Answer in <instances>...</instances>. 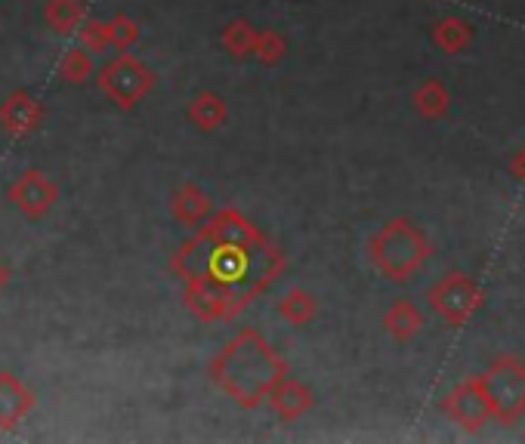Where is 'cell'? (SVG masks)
Returning a JSON list of instances; mask_svg holds the SVG:
<instances>
[{
  "instance_id": "obj_1",
  "label": "cell",
  "mask_w": 525,
  "mask_h": 444,
  "mask_svg": "<svg viewBox=\"0 0 525 444\" xmlns=\"http://www.w3.org/2000/svg\"><path fill=\"white\" fill-rule=\"evenodd\" d=\"M186 309L204 321H232L282 275L285 250L238 210L210 213L170 263Z\"/></svg>"
},
{
  "instance_id": "obj_2",
  "label": "cell",
  "mask_w": 525,
  "mask_h": 444,
  "mask_svg": "<svg viewBox=\"0 0 525 444\" xmlns=\"http://www.w3.org/2000/svg\"><path fill=\"white\" fill-rule=\"evenodd\" d=\"M207 377L238 407L254 411V407H260L269 398L278 380L288 377V364L263 340L257 327H241L214 355V361L207 367Z\"/></svg>"
},
{
  "instance_id": "obj_3",
  "label": "cell",
  "mask_w": 525,
  "mask_h": 444,
  "mask_svg": "<svg viewBox=\"0 0 525 444\" xmlns=\"http://www.w3.org/2000/svg\"><path fill=\"white\" fill-rule=\"evenodd\" d=\"M433 253L430 238L424 229L414 226L408 216H396L371 235L368 241V259L371 266L390 281H411Z\"/></svg>"
},
{
  "instance_id": "obj_4",
  "label": "cell",
  "mask_w": 525,
  "mask_h": 444,
  "mask_svg": "<svg viewBox=\"0 0 525 444\" xmlns=\"http://www.w3.org/2000/svg\"><path fill=\"white\" fill-rule=\"evenodd\" d=\"M492 414L498 423L510 426L525 414V364L516 355H498L482 374Z\"/></svg>"
},
{
  "instance_id": "obj_5",
  "label": "cell",
  "mask_w": 525,
  "mask_h": 444,
  "mask_svg": "<svg viewBox=\"0 0 525 444\" xmlns=\"http://www.w3.org/2000/svg\"><path fill=\"white\" fill-rule=\"evenodd\" d=\"M96 84L118 108H133L155 90V71L130 53H118L109 65H102Z\"/></svg>"
},
{
  "instance_id": "obj_6",
  "label": "cell",
  "mask_w": 525,
  "mask_h": 444,
  "mask_svg": "<svg viewBox=\"0 0 525 444\" xmlns=\"http://www.w3.org/2000/svg\"><path fill=\"white\" fill-rule=\"evenodd\" d=\"M427 306L448 327H464L482 309V287L470 275L448 272L427 290Z\"/></svg>"
},
{
  "instance_id": "obj_7",
  "label": "cell",
  "mask_w": 525,
  "mask_h": 444,
  "mask_svg": "<svg viewBox=\"0 0 525 444\" xmlns=\"http://www.w3.org/2000/svg\"><path fill=\"white\" fill-rule=\"evenodd\" d=\"M442 414H445L454 426H461L464 432H479L485 423H492V420H495V414H492V398H488V389H485L482 374L467 377L464 383L454 386V389L442 398Z\"/></svg>"
},
{
  "instance_id": "obj_8",
  "label": "cell",
  "mask_w": 525,
  "mask_h": 444,
  "mask_svg": "<svg viewBox=\"0 0 525 444\" xmlns=\"http://www.w3.org/2000/svg\"><path fill=\"white\" fill-rule=\"evenodd\" d=\"M7 201L25 216V219H44L56 201H59V185L44 170H22L7 189Z\"/></svg>"
},
{
  "instance_id": "obj_9",
  "label": "cell",
  "mask_w": 525,
  "mask_h": 444,
  "mask_svg": "<svg viewBox=\"0 0 525 444\" xmlns=\"http://www.w3.org/2000/svg\"><path fill=\"white\" fill-rule=\"evenodd\" d=\"M44 121V105L34 99L28 90H16L4 99L0 105V127L4 133H10L13 139H25L31 136L34 130L41 127Z\"/></svg>"
},
{
  "instance_id": "obj_10",
  "label": "cell",
  "mask_w": 525,
  "mask_h": 444,
  "mask_svg": "<svg viewBox=\"0 0 525 444\" xmlns=\"http://www.w3.org/2000/svg\"><path fill=\"white\" fill-rule=\"evenodd\" d=\"M34 392L16 377L0 370V429L13 432L31 411H34Z\"/></svg>"
},
{
  "instance_id": "obj_11",
  "label": "cell",
  "mask_w": 525,
  "mask_h": 444,
  "mask_svg": "<svg viewBox=\"0 0 525 444\" xmlns=\"http://www.w3.org/2000/svg\"><path fill=\"white\" fill-rule=\"evenodd\" d=\"M269 407L272 414L282 420V423H294L300 417H306L312 407H315V395L306 383L300 380H291V377H282L278 380V386L269 392Z\"/></svg>"
},
{
  "instance_id": "obj_12",
  "label": "cell",
  "mask_w": 525,
  "mask_h": 444,
  "mask_svg": "<svg viewBox=\"0 0 525 444\" xmlns=\"http://www.w3.org/2000/svg\"><path fill=\"white\" fill-rule=\"evenodd\" d=\"M383 330L390 333L396 343H411L417 340V333L424 330V312L417 309L414 300H393L390 309L383 312Z\"/></svg>"
},
{
  "instance_id": "obj_13",
  "label": "cell",
  "mask_w": 525,
  "mask_h": 444,
  "mask_svg": "<svg viewBox=\"0 0 525 444\" xmlns=\"http://www.w3.org/2000/svg\"><path fill=\"white\" fill-rule=\"evenodd\" d=\"M170 210H173V216H177V222H183L186 229H198L201 222L214 213V201H210V195L201 192L195 182H183L180 192L173 195Z\"/></svg>"
},
{
  "instance_id": "obj_14",
  "label": "cell",
  "mask_w": 525,
  "mask_h": 444,
  "mask_svg": "<svg viewBox=\"0 0 525 444\" xmlns=\"http://www.w3.org/2000/svg\"><path fill=\"white\" fill-rule=\"evenodd\" d=\"M186 118L195 130L201 133H210V130H217L226 124L229 118V108H226V99L214 90H201L198 96L189 99L186 105Z\"/></svg>"
},
{
  "instance_id": "obj_15",
  "label": "cell",
  "mask_w": 525,
  "mask_h": 444,
  "mask_svg": "<svg viewBox=\"0 0 525 444\" xmlns=\"http://www.w3.org/2000/svg\"><path fill=\"white\" fill-rule=\"evenodd\" d=\"M430 37H433L436 50H442L445 56H458V53H464L473 44L476 28H473V22H467L461 16H442L433 25Z\"/></svg>"
},
{
  "instance_id": "obj_16",
  "label": "cell",
  "mask_w": 525,
  "mask_h": 444,
  "mask_svg": "<svg viewBox=\"0 0 525 444\" xmlns=\"http://www.w3.org/2000/svg\"><path fill=\"white\" fill-rule=\"evenodd\" d=\"M411 105L424 121H442L451 108V93L439 78H427L424 84H417L411 93Z\"/></svg>"
},
{
  "instance_id": "obj_17",
  "label": "cell",
  "mask_w": 525,
  "mask_h": 444,
  "mask_svg": "<svg viewBox=\"0 0 525 444\" xmlns=\"http://www.w3.org/2000/svg\"><path fill=\"white\" fill-rule=\"evenodd\" d=\"M84 19H87V4H84V0H47V4H44V22L59 37L78 34Z\"/></svg>"
},
{
  "instance_id": "obj_18",
  "label": "cell",
  "mask_w": 525,
  "mask_h": 444,
  "mask_svg": "<svg viewBox=\"0 0 525 444\" xmlns=\"http://www.w3.org/2000/svg\"><path fill=\"white\" fill-rule=\"evenodd\" d=\"M275 315L291 327H306L315 315H319V300L303 287H291L282 300H278Z\"/></svg>"
},
{
  "instance_id": "obj_19",
  "label": "cell",
  "mask_w": 525,
  "mask_h": 444,
  "mask_svg": "<svg viewBox=\"0 0 525 444\" xmlns=\"http://www.w3.org/2000/svg\"><path fill=\"white\" fill-rule=\"evenodd\" d=\"M59 78L65 84H72V87H81L93 78V53L84 50V47H72V50H65L62 62H59Z\"/></svg>"
},
{
  "instance_id": "obj_20",
  "label": "cell",
  "mask_w": 525,
  "mask_h": 444,
  "mask_svg": "<svg viewBox=\"0 0 525 444\" xmlns=\"http://www.w3.org/2000/svg\"><path fill=\"white\" fill-rule=\"evenodd\" d=\"M254 37H257V28L244 19H232L226 28H223V50L232 56V59H248L254 53Z\"/></svg>"
},
{
  "instance_id": "obj_21",
  "label": "cell",
  "mask_w": 525,
  "mask_h": 444,
  "mask_svg": "<svg viewBox=\"0 0 525 444\" xmlns=\"http://www.w3.org/2000/svg\"><path fill=\"white\" fill-rule=\"evenodd\" d=\"M288 53V41H285V34L282 31H275V28H257V37H254V59L266 68L278 65L285 59Z\"/></svg>"
},
{
  "instance_id": "obj_22",
  "label": "cell",
  "mask_w": 525,
  "mask_h": 444,
  "mask_svg": "<svg viewBox=\"0 0 525 444\" xmlns=\"http://www.w3.org/2000/svg\"><path fill=\"white\" fill-rule=\"evenodd\" d=\"M139 37H143V28H139L136 19L118 13L109 19V47L118 50V53H130L136 44H139Z\"/></svg>"
},
{
  "instance_id": "obj_23",
  "label": "cell",
  "mask_w": 525,
  "mask_h": 444,
  "mask_svg": "<svg viewBox=\"0 0 525 444\" xmlns=\"http://www.w3.org/2000/svg\"><path fill=\"white\" fill-rule=\"evenodd\" d=\"M78 41L84 50L90 53H102V50H109V22H102V19H84L81 28H78Z\"/></svg>"
},
{
  "instance_id": "obj_24",
  "label": "cell",
  "mask_w": 525,
  "mask_h": 444,
  "mask_svg": "<svg viewBox=\"0 0 525 444\" xmlns=\"http://www.w3.org/2000/svg\"><path fill=\"white\" fill-rule=\"evenodd\" d=\"M510 173L525 185V148H522V152H516V158L510 161Z\"/></svg>"
},
{
  "instance_id": "obj_25",
  "label": "cell",
  "mask_w": 525,
  "mask_h": 444,
  "mask_svg": "<svg viewBox=\"0 0 525 444\" xmlns=\"http://www.w3.org/2000/svg\"><path fill=\"white\" fill-rule=\"evenodd\" d=\"M7 284H10V269L0 263V290H7Z\"/></svg>"
}]
</instances>
